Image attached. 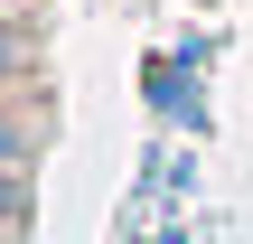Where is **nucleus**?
I'll list each match as a JSON object with an SVG mask.
<instances>
[{"label": "nucleus", "mask_w": 253, "mask_h": 244, "mask_svg": "<svg viewBox=\"0 0 253 244\" xmlns=\"http://www.w3.org/2000/svg\"><path fill=\"white\" fill-rule=\"evenodd\" d=\"M19 160H28V122H19V113H0V169H19Z\"/></svg>", "instance_id": "nucleus-1"}, {"label": "nucleus", "mask_w": 253, "mask_h": 244, "mask_svg": "<svg viewBox=\"0 0 253 244\" xmlns=\"http://www.w3.org/2000/svg\"><path fill=\"white\" fill-rule=\"evenodd\" d=\"M19 66H28V28H9V19H0V75H19Z\"/></svg>", "instance_id": "nucleus-2"}, {"label": "nucleus", "mask_w": 253, "mask_h": 244, "mask_svg": "<svg viewBox=\"0 0 253 244\" xmlns=\"http://www.w3.org/2000/svg\"><path fill=\"white\" fill-rule=\"evenodd\" d=\"M19 207H28V179H19V169H0V226H19Z\"/></svg>", "instance_id": "nucleus-3"}]
</instances>
